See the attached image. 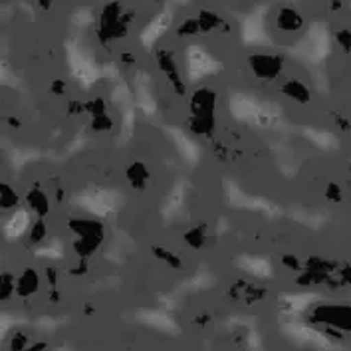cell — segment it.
<instances>
[{"label": "cell", "instance_id": "6da1fadb", "mask_svg": "<svg viewBox=\"0 0 351 351\" xmlns=\"http://www.w3.org/2000/svg\"><path fill=\"white\" fill-rule=\"evenodd\" d=\"M228 111L239 123L250 125V128L274 131L284 125V111H282V108L274 101L262 99L254 93H232L230 99H228Z\"/></svg>", "mask_w": 351, "mask_h": 351}, {"label": "cell", "instance_id": "7a4b0ae2", "mask_svg": "<svg viewBox=\"0 0 351 351\" xmlns=\"http://www.w3.org/2000/svg\"><path fill=\"white\" fill-rule=\"evenodd\" d=\"M123 195L115 189H104V186H88L72 197V204L77 210H84L97 219H113L121 206H123Z\"/></svg>", "mask_w": 351, "mask_h": 351}, {"label": "cell", "instance_id": "3957f363", "mask_svg": "<svg viewBox=\"0 0 351 351\" xmlns=\"http://www.w3.org/2000/svg\"><path fill=\"white\" fill-rule=\"evenodd\" d=\"M64 48H66V62L72 77L84 90L93 88L99 82V77H104V74H101V66L95 62L92 52L74 36L66 40Z\"/></svg>", "mask_w": 351, "mask_h": 351}, {"label": "cell", "instance_id": "277c9868", "mask_svg": "<svg viewBox=\"0 0 351 351\" xmlns=\"http://www.w3.org/2000/svg\"><path fill=\"white\" fill-rule=\"evenodd\" d=\"M222 191H224V199L226 204L232 208H241V210H250V213H258L264 215L266 219H278L282 215V206L262 195H250L242 189L239 183H234L232 179H224L222 181Z\"/></svg>", "mask_w": 351, "mask_h": 351}, {"label": "cell", "instance_id": "5b68a950", "mask_svg": "<svg viewBox=\"0 0 351 351\" xmlns=\"http://www.w3.org/2000/svg\"><path fill=\"white\" fill-rule=\"evenodd\" d=\"M330 50H332V38L328 32V26L322 22H315L310 26L308 34L294 46L292 54L296 56L300 62L317 66L328 58Z\"/></svg>", "mask_w": 351, "mask_h": 351}, {"label": "cell", "instance_id": "8992f818", "mask_svg": "<svg viewBox=\"0 0 351 351\" xmlns=\"http://www.w3.org/2000/svg\"><path fill=\"white\" fill-rule=\"evenodd\" d=\"M111 101L121 113V130H119V143H128L133 137L135 131V117H137V106H135V95L131 92L130 84L123 77H117L111 82Z\"/></svg>", "mask_w": 351, "mask_h": 351}, {"label": "cell", "instance_id": "52a82bcc", "mask_svg": "<svg viewBox=\"0 0 351 351\" xmlns=\"http://www.w3.org/2000/svg\"><path fill=\"white\" fill-rule=\"evenodd\" d=\"M222 72V64L201 44H191L185 50V74L189 84H201L206 77Z\"/></svg>", "mask_w": 351, "mask_h": 351}, {"label": "cell", "instance_id": "ba28073f", "mask_svg": "<svg viewBox=\"0 0 351 351\" xmlns=\"http://www.w3.org/2000/svg\"><path fill=\"white\" fill-rule=\"evenodd\" d=\"M266 14H268V6L260 4L254 6L250 12L242 14L239 24H241V40L246 46H266L272 40L268 36V28H266Z\"/></svg>", "mask_w": 351, "mask_h": 351}, {"label": "cell", "instance_id": "9c48e42d", "mask_svg": "<svg viewBox=\"0 0 351 351\" xmlns=\"http://www.w3.org/2000/svg\"><path fill=\"white\" fill-rule=\"evenodd\" d=\"M133 95H135V106L145 117H155L159 111V104L153 92V84H151V75L147 72H135L133 75Z\"/></svg>", "mask_w": 351, "mask_h": 351}, {"label": "cell", "instance_id": "30bf717a", "mask_svg": "<svg viewBox=\"0 0 351 351\" xmlns=\"http://www.w3.org/2000/svg\"><path fill=\"white\" fill-rule=\"evenodd\" d=\"M173 19H175V12H173V6L167 4L165 8L161 12H157L153 19L149 20L147 24L143 26L141 34H139V40H141V46L151 50L161 38L165 36L169 32V28L173 26Z\"/></svg>", "mask_w": 351, "mask_h": 351}, {"label": "cell", "instance_id": "8fae6325", "mask_svg": "<svg viewBox=\"0 0 351 351\" xmlns=\"http://www.w3.org/2000/svg\"><path fill=\"white\" fill-rule=\"evenodd\" d=\"M165 133L167 137L171 139V143L175 145V151L179 153V157L185 161V165L197 167L201 163L203 151H201V145L191 135H186L185 131L179 130V128H173V125L165 128Z\"/></svg>", "mask_w": 351, "mask_h": 351}, {"label": "cell", "instance_id": "7c38bea8", "mask_svg": "<svg viewBox=\"0 0 351 351\" xmlns=\"http://www.w3.org/2000/svg\"><path fill=\"white\" fill-rule=\"evenodd\" d=\"M185 199H186V181L185 179H177V181L171 185L169 193L163 197V201H161V208H159L161 219H163L165 222L175 221V219L179 217V213L183 210V206H185Z\"/></svg>", "mask_w": 351, "mask_h": 351}, {"label": "cell", "instance_id": "4fadbf2b", "mask_svg": "<svg viewBox=\"0 0 351 351\" xmlns=\"http://www.w3.org/2000/svg\"><path fill=\"white\" fill-rule=\"evenodd\" d=\"M234 264L244 274L258 280H268L274 276V262L264 254H239Z\"/></svg>", "mask_w": 351, "mask_h": 351}, {"label": "cell", "instance_id": "5bb4252c", "mask_svg": "<svg viewBox=\"0 0 351 351\" xmlns=\"http://www.w3.org/2000/svg\"><path fill=\"white\" fill-rule=\"evenodd\" d=\"M30 228V213L26 208H16L2 222V237L6 241H19Z\"/></svg>", "mask_w": 351, "mask_h": 351}, {"label": "cell", "instance_id": "9a60e30c", "mask_svg": "<svg viewBox=\"0 0 351 351\" xmlns=\"http://www.w3.org/2000/svg\"><path fill=\"white\" fill-rule=\"evenodd\" d=\"M302 135L314 145L315 149H322V151H335L339 147V139L333 135L332 131L317 130V128H304Z\"/></svg>", "mask_w": 351, "mask_h": 351}, {"label": "cell", "instance_id": "2e32d148", "mask_svg": "<svg viewBox=\"0 0 351 351\" xmlns=\"http://www.w3.org/2000/svg\"><path fill=\"white\" fill-rule=\"evenodd\" d=\"M290 219L296 221L298 224H304L308 228H322L328 222V215L322 210H312L306 206H294L290 210Z\"/></svg>", "mask_w": 351, "mask_h": 351}, {"label": "cell", "instance_id": "e0dca14e", "mask_svg": "<svg viewBox=\"0 0 351 351\" xmlns=\"http://www.w3.org/2000/svg\"><path fill=\"white\" fill-rule=\"evenodd\" d=\"M317 300L314 292H298V294H284L282 296V304L288 312H296V314H302V312H308L310 308H314V302Z\"/></svg>", "mask_w": 351, "mask_h": 351}, {"label": "cell", "instance_id": "ac0fdd59", "mask_svg": "<svg viewBox=\"0 0 351 351\" xmlns=\"http://www.w3.org/2000/svg\"><path fill=\"white\" fill-rule=\"evenodd\" d=\"M46 153H42L40 149L34 147H14L10 151V165L14 169H22V167L30 165L38 159H42Z\"/></svg>", "mask_w": 351, "mask_h": 351}, {"label": "cell", "instance_id": "d6986e66", "mask_svg": "<svg viewBox=\"0 0 351 351\" xmlns=\"http://www.w3.org/2000/svg\"><path fill=\"white\" fill-rule=\"evenodd\" d=\"M64 250H66L64 242L60 239H50L48 242H44L42 246H38L34 250V256L44 260H60L64 258Z\"/></svg>", "mask_w": 351, "mask_h": 351}, {"label": "cell", "instance_id": "ffe728a7", "mask_svg": "<svg viewBox=\"0 0 351 351\" xmlns=\"http://www.w3.org/2000/svg\"><path fill=\"white\" fill-rule=\"evenodd\" d=\"M70 22H72V26H74L75 30H88L93 22H95L93 10L88 8V6H82V8H77L74 14H72Z\"/></svg>", "mask_w": 351, "mask_h": 351}, {"label": "cell", "instance_id": "44dd1931", "mask_svg": "<svg viewBox=\"0 0 351 351\" xmlns=\"http://www.w3.org/2000/svg\"><path fill=\"white\" fill-rule=\"evenodd\" d=\"M213 282H215V280H213V274L206 272V270H201V272H197L195 276L191 278L186 284L199 290V288H208V286H213Z\"/></svg>", "mask_w": 351, "mask_h": 351}, {"label": "cell", "instance_id": "7402d4cb", "mask_svg": "<svg viewBox=\"0 0 351 351\" xmlns=\"http://www.w3.org/2000/svg\"><path fill=\"white\" fill-rule=\"evenodd\" d=\"M14 82H16V75L12 74L10 66L2 64V84H4V86H19V84H14Z\"/></svg>", "mask_w": 351, "mask_h": 351}, {"label": "cell", "instance_id": "603a6c76", "mask_svg": "<svg viewBox=\"0 0 351 351\" xmlns=\"http://www.w3.org/2000/svg\"><path fill=\"white\" fill-rule=\"evenodd\" d=\"M84 145H86V137H84V135H77V137H74V141H72L70 153H77V151H82Z\"/></svg>", "mask_w": 351, "mask_h": 351}, {"label": "cell", "instance_id": "cb8c5ba5", "mask_svg": "<svg viewBox=\"0 0 351 351\" xmlns=\"http://www.w3.org/2000/svg\"><path fill=\"white\" fill-rule=\"evenodd\" d=\"M215 232H217L219 237H222L224 232H228V221H226V219H219L217 226H215Z\"/></svg>", "mask_w": 351, "mask_h": 351}, {"label": "cell", "instance_id": "d4e9b609", "mask_svg": "<svg viewBox=\"0 0 351 351\" xmlns=\"http://www.w3.org/2000/svg\"><path fill=\"white\" fill-rule=\"evenodd\" d=\"M189 2H191V0H169V6H173V4H175V6H186Z\"/></svg>", "mask_w": 351, "mask_h": 351}, {"label": "cell", "instance_id": "484cf974", "mask_svg": "<svg viewBox=\"0 0 351 351\" xmlns=\"http://www.w3.org/2000/svg\"><path fill=\"white\" fill-rule=\"evenodd\" d=\"M284 2H296V0H284Z\"/></svg>", "mask_w": 351, "mask_h": 351}]
</instances>
